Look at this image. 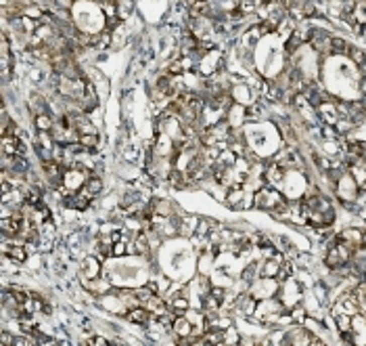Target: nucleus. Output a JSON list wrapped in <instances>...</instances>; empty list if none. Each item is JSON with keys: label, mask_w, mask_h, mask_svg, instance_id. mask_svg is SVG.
I'll return each instance as SVG.
<instances>
[{"label": "nucleus", "mask_w": 366, "mask_h": 346, "mask_svg": "<svg viewBox=\"0 0 366 346\" xmlns=\"http://www.w3.org/2000/svg\"><path fill=\"white\" fill-rule=\"evenodd\" d=\"M126 319L134 325H147L153 321V313L147 307H140L138 304V307H132V309L126 311Z\"/></svg>", "instance_id": "1"}, {"label": "nucleus", "mask_w": 366, "mask_h": 346, "mask_svg": "<svg viewBox=\"0 0 366 346\" xmlns=\"http://www.w3.org/2000/svg\"><path fill=\"white\" fill-rule=\"evenodd\" d=\"M280 262H283L280 254L278 256H272V258H266L262 265H260V277H266V279H274V277H278Z\"/></svg>", "instance_id": "2"}, {"label": "nucleus", "mask_w": 366, "mask_h": 346, "mask_svg": "<svg viewBox=\"0 0 366 346\" xmlns=\"http://www.w3.org/2000/svg\"><path fill=\"white\" fill-rule=\"evenodd\" d=\"M80 191H82L86 197L94 200V197L98 195V193L103 191V178L98 176V174H92V176H88V181L84 183V187H82Z\"/></svg>", "instance_id": "3"}, {"label": "nucleus", "mask_w": 366, "mask_h": 346, "mask_svg": "<svg viewBox=\"0 0 366 346\" xmlns=\"http://www.w3.org/2000/svg\"><path fill=\"white\" fill-rule=\"evenodd\" d=\"M165 181H167V185H172L174 189H182V187H187L189 178H187V172L182 168H172V170H167Z\"/></svg>", "instance_id": "4"}, {"label": "nucleus", "mask_w": 366, "mask_h": 346, "mask_svg": "<svg viewBox=\"0 0 366 346\" xmlns=\"http://www.w3.org/2000/svg\"><path fill=\"white\" fill-rule=\"evenodd\" d=\"M54 122H57V118H54L50 112L34 116V126H36V130H42V132H50L54 128Z\"/></svg>", "instance_id": "5"}, {"label": "nucleus", "mask_w": 366, "mask_h": 346, "mask_svg": "<svg viewBox=\"0 0 366 346\" xmlns=\"http://www.w3.org/2000/svg\"><path fill=\"white\" fill-rule=\"evenodd\" d=\"M170 309L174 311V313H178V315H185L189 309H191V302H189V296H185V294H180L178 292V296H174L170 302Z\"/></svg>", "instance_id": "6"}, {"label": "nucleus", "mask_w": 366, "mask_h": 346, "mask_svg": "<svg viewBox=\"0 0 366 346\" xmlns=\"http://www.w3.org/2000/svg\"><path fill=\"white\" fill-rule=\"evenodd\" d=\"M289 315H291V319H293L295 325H303L310 313H308V309L303 307V302H297V304H293V307L289 309Z\"/></svg>", "instance_id": "7"}, {"label": "nucleus", "mask_w": 366, "mask_h": 346, "mask_svg": "<svg viewBox=\"0 0 366 346\" xmlns=\"http://www.w3.org/2000/svg\"><path fill=\"white\" fill-rule=\"evenodd\" d=\"M101 258H96V256H88L86 260H84V277H88V279H96L98 277V271L96 269H101V262H98Z\"/></svg>", "instance_id": "8"}, {"label": "nucleus", "mask_w": 366, "mask_h": 346, "mask_svg": "<svg viewBox=\"0 0 366 346\" xmlns=\"http://www.w3.org/2000/svg\"><path fill=\"white\" fill-rule=\"evenodd\" d=\"M80 145L88 151V154H94L96 147H98V134L96 132H86V134H80Z\"/></svg>", "instance_id": "9"}, {"label": "nucleus", "mask_w": 366, "mask_h": 346, "mask_svg": "<svg viewBox=\"0 0 366 346\" xmlns=\"http://www.w3.org/2000/svg\"><path fill=\"white\" fill-rule=\"evenodd\" d=\"M234 162H236V154H234V151L232 149H224V151H220V154H218V158H216L214 164L222 166V168H232Z\"/></svg>", "instance_id": "10"}, {"label": "nucleus", "mask_w": 366, "mask_h": 346, "mask_svg": "<svg viewBox=\"0 0 366 346\" xmlns=\"http://www.w3.org/2000/svg\"><path fill=\"white\" fill-rule=\"evenodd\" d=\"M17 145H19V134L3 136V154L5 156H17Z\"/></svg>", "instance_id": "11"}, {"label": "nucleus", "mask_w": 366, "mask_h": 346, "mask_svg": "<svg viewBox=\"0 0 366 346\" xmlns=\"http://www.w3.org/2000/svg\"><path fill=\"white\" fill-rule=\"evenodd\" d=\"M347 57H349V61L354 65L362 67L366 63V51L360 48V46H347Z\"/></svg>", "instance_id": "12"}, {"label": "nucleus", "mask_w": 366, "mask_h": 346, "mask_svg": "<svg viewBox=\"0 0 366 346\" xmlns=\"http://www.w3.org/2000/svg\"><path fill=\"white\" fill-rule=\"evenodd\" d=\"M347 40L341 36H331V53L333 55H347Z\"/></svg>", "instance_id": "13"}, {"label": "nucleus", "mask_w": 366, "mask_h": 346, "mask_svg": "<svg viewBox=\"0 0 366 346\" xmlns=\"http://www.w3.org/2000/svg\"><path fill=\"white\" fill-rule=\"evenodd\" d=\"M185 72H187V69H185V63H182V59H174V61L167 63V67H165V74H170L172 78L182 76Z\"/></svg>", "instance_id": "14"}, {"label": "nucleus", "mask_w": 366, "mask_h": 346, "mask_svg": "<svg viewBox=\"0 0 366 346\" xmlns=\"http://www.w3.org/2000/svg\"><path fill=\"white\" fill-rule=\"evenodd\" d=\"M351 15L356 17V23L366 25V0H356V9Z\"/></svg>", "instance_id": "15"}, {"label": "nucleus", "mask_w": 366, "mask_h": 346, "mask_svg": "<svg viewBox=\"0 0 366 346\" xmlns=\"http://www.w3.org/2000/svg\"><path fill=\"white\" fill-rule=\"evenodd\" d=\"M335 128H337V132H339V134H349L351 130L356 128V124L351 122L349 118H339V120H337V124H335Z\"/></svg>", "instance_id": "16"}, {"label": "nucleus", "mask_w": 366, "mask_h": 346, "mask_svg": "<svg viewBox=\"0 0 366 346\" xmlns=\"http://www.w3.org/2000/svg\"><path fill=\"white\" fill-rule=\"evenodd\" d=\"M303 42L299 40V36L295 34V32H291V36L287 38V42H285V51H287V55H291V53H295V51H299V46H301Z\"/></svg>", "instance_id": "17"}, {"label": "nucleus", "mask_w": 366, "mask_h": 346, "mask_svg": "<svg viewBox=\"0 0 366 346\" xmlns=\"http://www.w3.org/2000/svg\"><path fill=\"white\" fill-rule=\"evenodd\" d=\"M260 275V265L258 262H251V265H247L245 269H243V281H253L256 279V277Z\"/></svg>", "instance_id": "18"}, {"label": "nucleus", "mask_w": 366, "mask_h": 346, "mask_svg": "<svg viewBox=\"0 0 366 346\" xmlns=\"http://www.w3.org/2000/svg\"><path fill=\"white\" fill-rule=\"evenodd\" d=\"M224 344H238V331L234 325L224 329Z\"/></svg>", "instance_id": "19"}, {"label": "nucleus", "mask_w": 366, "mask_h": 346, "mask_svg": "<svg viewBox=\"0 0 366 346\" xmlns=\"http://www.w3.org/2000/svg\"><path fill=\"white\" fill-rule=\"evenodd\" d=\"M262 114H264V109H262V105H260V103H253V105H249V107H247V118H249V120H253V122L262 120Z\"/></svg>", "instance_id": "20"}, {"label": "nucleus", "mask_w": 366, "mask_h": 346, "mask_svg": "<svg viewBox=\"0 0 366 346\" xmlns=\"http://www.w3.org/2000/svg\"><path fill=\"white\" fill-rule=\"evenodd\" d=\"M320 134H322V138H325V141H335V138H339V132H337V128L331 126V124H325V126H322V130H320Z\"/></svg>", "instance_id": "21"}, {"label": "nucleus", "mask_w": 366, "mask_h": 346, "mask_svg": "<svg viewBox=\"0 0 366 346\" xmlns=\"http://www.w3.org/2000/svg\"><path fill=\"white\" fill-rule=\"evenodd\" d=\"M124 254H128V241H115L113 243V256H124Z\"/></svg>", "instance_id": "22"}, {"label": "nucleus", "mask_w": 366, "mask_h": 346, "mask_svg": "<svg viewBox=\"0 0 366 346\" xmlns=\"http://www.w3.org/2000/svg\"><path fill=\"white\" fill-rule=\"evenodd\" d=\"M0 344L3 346H15V336H11L9 331H3V334H0Z\"/></svg>", "instance_id": "23"}, {"label": "nucleus", "mask_w": 366, "mask_h": 346, "mask_svg": "<svg viewBox=\"0 0 366 346\" xmlns=\"http://www.w3.org/2000/svg\"><path fill=\"white\" fill-rule=\"evenodd\" d=\"M86 344H92V346H111L113 342H109V340H105V338H101V336H96V338L86 340Z\"/></svg>", "instance_id": "24"}, {"label": "nucleus", "mask_w": 366, "mask_h": 346, "mask_svg": "<svg viewBox=\"0 0 366 346\" xmlns=\"http://www.w3.org/2000/svg\"><path fill=\"white\" fill-rule=\"evenodd\" d=\"M209 294H212L216 300L224 302V294H226V292H224V287H212V289H209Z\"/></svg>", "instance_id": "25"}, {"label": "nucleus", "mask_w": 366, "mask_h": 346, "mask_svg": "<svg viewBox=\"0 0 366 346\" xmlns=\"http://www.w3.org/2000/svg\"><path fill=\"white\" fill-rule=\"evenodd\" d=\"M238 344H241V346H249V344H256V340H253V338H238Z\"/></svg>", "instance_id": "26"}, {"label": "nucleus", "mask_w": 366, "mask_h": 346, "mask_svg": "<svg viewBox=\"0 0 366 346\" xmlns=\"http://www.w3.org/2000/svg\"><path fill=\"white\" fill-rule=\"evenodd\" d=\"M360 92H362V94H366V80H362V82H360Z\"/></svg>", "instance_id": "27"}, {"label": "nucleus", "mask_w": 366, "mask_h": 346, "mask_svg": "<svg viewBox=\"0 0 366 346\" xmlns=\"http://www.w3.org/2000/svg\"><path fill=\"white\" fill-rule=\"evenodd\" d=\"M197 3H203V0H187V7H193V5H197Z\"/></svg>", "instance_id": "28"}, {"label": "nucleus", "mask_w": 366, "mask_h": 346, "mask_svg": "<svg viewBox=\"0 0 366 346\" xmlns=\"http://www.w3.org/2000/svg\"><path fill=\"white\" fill-rule=\"evenodd\" d=\"M362 279H364V281H366V273H364V277H362Z\"/></svg>", "instance_id": "29"}]
</instances>
